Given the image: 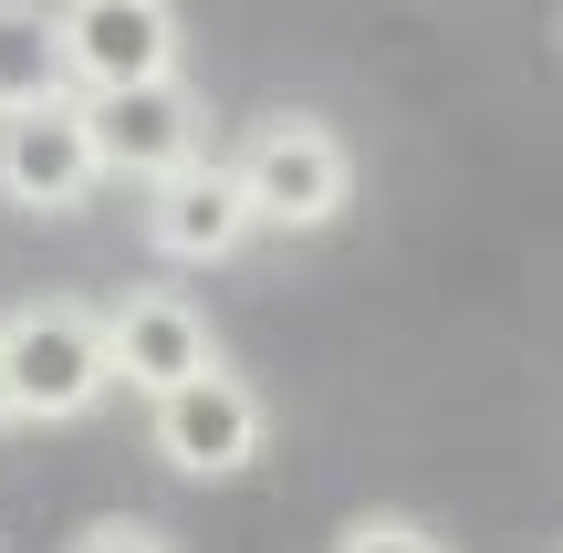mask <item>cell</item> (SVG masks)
<instances>
[{"mask_svg": "<svg viewBox=\"0 0 563 553\" xmlns=\"http://www.w3.org/2000/svg\"><path fill=\"white\" fill-rule=\"evenodd\" d=\"M220 167H230V188H241L251 230H282V241L334 230L344 199H355V157H344V136L323 115H262Z\"/></svg>", "mask_w": 563, "mask_h": 553, "instance_id": "1", "label": "cell"}, {"mask_svg": "<svg viewBox=\"0 0 563 553\" xmlns=\"http://www.w3.org/2000/svg\"><path fill=\"white\" fill-rule=\"evenodd\" d=\"M0 397L32 429H74V418L104 408V334L95 303H11L0 313Z\"/></svg>", "mask_w": 563, "mask_h": 553, "instance_id": "2", "label": "cell"}, {"mask_svg": "<svg viewBox=\"0 0 563 553\" xmlns=\"http://www.w3.org/2000/svg\"><path fill=\"white\" fill-rule=\"evenodd\" d=\"M188 63L178 0H53V74L63 95H125Z\"/></svg>", "mask_w": 563, "mask_h": 553, "instance_id": "3", "label": "cell"}, {"mask_svg": "<svg viewBox=\"0 0 563 553\" xmlns=\"http://www.w3.org/2000/svg\"><path fill=\"white\" fill-rule=\"evenodd\" d=\"M146 450H157L178 480H241L251 460L272 450V408H262V387H251L241 366L209 355L188 387L146 397Z\"/></svg>", "mask_w": 563, "mask_h": 553, "instance_id": "4", "label": "cell"}, {"mask_svg": "<svg viewBox=\"0 0 563 553\" xmlns=\"http://www.w3.org/2000/svg\"><path fill=\"white\" fill-rule=\"evenodd\" d=\"M95 146H84V104L63 95H32V104H0V199L32 209V220H63V209L95 199Z\"/></svg>", "mask_w": 563, "mask_h": 553, "instance_id": "5", "label": "cell"}, {"mask_svg": "<svg viewBox=\"0 0 563 553\" xmlns=\"http://www.w3.org/2000/svg\"><path fill=\"white\" fill-rule=\"evenodd\" d=\"M84 104V146H95V178H167V167L199 157V95L188 74L167 84H125V95H74Z\"/></svg>", "mask_w": 563, "mask_h": 553, "instance_id": "6", "label": "cell"}, {"mask_svg": "<svg viewBox=\"0 0 563 553\" xmlns=\"http://www.w3.org/2000/svg\"><path fill=\"white\" fill-rule=\"evenodd\" d=\"M95 334H104V387H136V397L188 387V376L220 355V345H209V313L188 303V292H167V283L115 292V303L95 313Z\"/></svg>", "mask_w": 563, "mask_h": 553, "instance_id": "7", "label": "cell"}, {"mask_svg": "<svg viewBox=\"0 0 563 553\" xmlns=\"http://www.w3.org/2000/svg\"><path fill=\"white\" fill-rule=\"evenodd\" d=\"M241 241H251V209H241V188H230V167L209 157V146L188 167H167V178H146V251H157V262L209 272Z\"/></svg>", "mask_w": 563, "mask_h": 553, "instance_id": "8", "label": "cell"}, {"mask_svg": "<svg viewBox=\"0 0 563 553\" xmlns=\"http://www.w3.org/2000/svg\"><path fill=\"white\" fill-rule=\"evenodd\" d=\"M53 11L42 0H0V104H32L53 95Z\"/></svg>", "mask_w": 563, "mask_h": 553, "instance_id": "9", "label": "cell"}, {"mask_svg": "<svg viewBox=\"0 0 563 553\" xmlns=\"http://www.w3.org/2000/svg\"><path fill=\"white\" fill-rule=\"evenodd\" d=\"M334 553H449V543L428 533L418 512H355V522L334 533Z\"/></svg>", "mask_w": 563, "mask_h": 553, "instance_id": "10", "label": "cell"}, {"mask_svg": "<svg viewBox=\"0 0 563 553\" xmlns=\"http://www.w3.org/2000/svg\"><path fill=\"white\" fill-rule=\"evenodd\" d=\"M63 553H178V533H167V522H146V512H104V522H84Z\"/></svg>", "mask_w": 563, "mask_h": 553, "instance_id": "11", "label": "cell"}, {"mask_svg": "<svg viewBox=\"0 0 563 553\" xmlns=\"http://www.w3.org/2000/svg\"><path fill=\"white\" fill-rule=\"evenodd\" d=\"M0 429H11V397H0Z\"/></svg>", "mask_w": 563, "mask_h": 553, "instance_id": "12", "label": "cell"}]
</instances>
